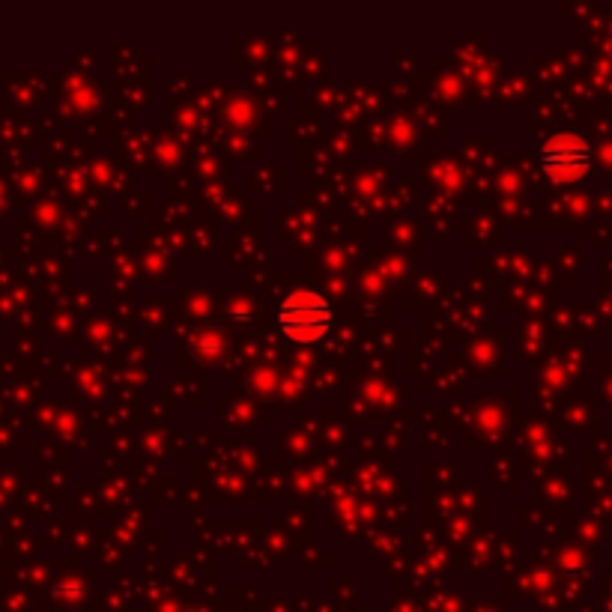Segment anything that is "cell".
Here are the masks:
<instances>
[{
    "instance_id": "7a4b0ae2",
    "label": "cell",
    "mask_w": 612,
    "mask_h": 612,
    "mask_svg": "<svg viewBox=\"0 0 612 612\" xmlns=\"http://www.w3.org/2000/svg\"><path fill=\"white\" fill-rule=\"evenodd\" d=\"M595 162L592 147L580 135H553L541 147V168L553 180H580Z\"/></svg>"
},
{
    "instance_id": "6da1fadb",
    "label": "cell",
    "mask_w": 612,
    "mask_h": 612,
    "mask_svg": "<svg viewBox=\"0 0 612 612\" xmlns=\"http://www.w3.org/2000/svg\"><path fill=\"white\" fill-rule=\"evenodd\" d=\"M332 326V305L317 290H296L278 308V329L296 344L320 341Z\"/></svg>"
}]
</instances>
